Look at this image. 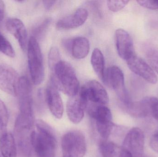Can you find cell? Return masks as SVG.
Wrapping results in <instances>:
<instances>
[{
  "label": "cell",
  "instance_id": "1",
  "mask_svg": "<svg viewBox=\"0 0 158 157\" xmlns=\"http://www.w3.org/2000/svg\"><path fill=\"white\" fill-rule=\"evenodd\" d=\"M36 131L31 134V143L37 157H55L57 147L55 134L52 127L42 120L35 121Z\"/></svg>",
  "mask_w": 158,
  "mask_h": 157
},
{
  "label": "cell",
  "instance_id": "2",
  "mask_svg": "<svg viewBox=\"0 0 158 157\" xmlns=\"http://www.w3.org/2000/svg\"><path fill=\"white\" fill-rule=\"evenodd\" d=\"M54 72L55 74L51 77V84L69 97L77 95L80 83L75 69L69 63L61 61L56 66Z\"/></svg>",
  "mask_w": 158,
  "mask_h": 157
},
{
  "label": "cell",
  "instance_id": "3",
  "mask_svg": "<svg viewBox=\"0 0 158 157\" xmlns=\"http://www.w3.org/2000/svg\"><path fill=\"white\" fill-rule=\"evenodd\" d=\"M27 49L28 64L31 80L34 85H39L44 80V65L38 40L32 36L30 38Z\"/></svg>",
  "mask_w": 158,
  "mask_h": 157
},
{
  "label": "cell",
  "instance_id": "4",
  "mask_svg": "<svg viewBox=\"0 0 158 157\" xmlns=\"http://www.w3.org/2000/svg\"><path fill=\"white\" fill-rule=\"evenodd\" d=\"M88 112L95 120L97 130L104 140H107L115 124L112 122L110 109L105 105L91 104L87 105Z\"/></svg>",
  "mask_w": 158,
  "mask_h": 157
},
{
  "label": "cell",
  "instance_id": "5",
  "mask_svg": "<svg viewBox=\"0 0 158 157\" xmlns=\"http://www.w3.org/2000/svg\"><path fill=\"white\" fill-rule=\"evenodd\" d=\"M61 145L63 157H84L86 153V140L80 131H70L65 134Z\"/></svg>",
  "mask_w": 158,
  "mask_h": 157
},
{
  "label": "cell",
  "instance_id": "6",
  "mask_svg": "<svg viewBox=\"0 0 158 157\" xmlns=\"http://www.w3.org/2000/svg\"><path fill=\"white\" fill-rule=\"evenodd\" d=\"M103 82L115 91L124 106L131 101L125 87L124 74L117 66H112L106 70Z\"/></svg>",
  "mask_w": 158,
  "mask_h": 157
},
{
  "label": "cell",
  "instance_id": "7",
  "mask_svg": "<svg viewBox=\"0 0 158 157\" xmlns=\"http://www.w3.org/2000/svg\"><path fill=\"white\" fill-rule=\"evenodd\" d=\"M79 96L88 105L89 103L105 105L109 102V96L102 85L96 80L88 81L82 86Z\"/></svg>",
  "mask_w": 158,
  "mask_h": 157
},
{
  "label": "cell",
  "instance_id": "8",
  "mask_svg": "<svg viewBox=\"0 0 158 157\" xmlns=\"http://www.w3.org/2000/svg\"><path fill=\"white\" fill-rule=\"evenodd\" d=\"M20 77L14 68L0 64V89L5 93L17 96Z\"/></svg>",
  "mask_w": 158,
  "mask_h": 157
},
{
  "label": "cell",
  "instance_id": "9",
  "mask_svg": "<svg viewBox=\"0 0 158 157\" xmlns=\"http://www.w3.org/2000/svg\"><path fill=\"white\" fill-rule=\"evenodd\" d=\"M144 143V135L143 131L135 127L131 129L126 134L122 147L133 157H142L143 154Z\"/></svg>",
  "mask_w": 158,
  "mask_h": 157
},
{
  "label": "cell",
  "instance_id": "10",
  "mask_svg": "<svg viewBox=\"0 0 158 157\" xmlns=\"http://www.w3.org/2000/svg\"><path fill=\"white\" fill-rule=\"evenodd\" d=\"M129 69L135 74L153 84L157 82V77L152 67L144 60L135 54L126 61Z\"/></svg>",
  "mask_w": 158,
  "mask_h": 157
},
{
  "label": "cell",
  "instance_id": "11",
  "mask_svg": "<svg viewBox=\"0 0 158 157\" xmlns=\"http://www.w3.org/2000/svg\"><path fill=\"white\" fill-rule=\"evenodd\" d=\"M115 44L119 56L125 61L135 55L133 41L130 34L122 29L115 32Z\"/></svg>",
  "mask_w": 158,
  "mask_h": 157
},
{
  "label": "cell",
  "instance_id": "12",
  "mask_svg": "<svg viewBox=\"0 0 158 157\" xmlns=\"http://www.w3.org/2000/svg\"><path fill=\"white\" fill-rule=\"evenodd\" d=\"M7 30L17 40L21 49L25 51L27 48V33L25 25L19 18H11L6 22Z\"/></svg>",
  "mask_w": 158,
  "mask_h": 157
},
{
  "label": "cell",
  "instance_id": "13",
  "mask_svg": "<svg viewBox=\"0 0 158 157\" xmlns=\"http://www.w3.org/2000/svg\"><path fill=\"white\" fill-rule=\"evenodd\" d=\"M45 99L51 113L56 119H61L64 113V104L58 90L50 83L45 90Z\"/></svg>",
  "mask_w": 158,
  "mask_h": 157
},
{
  "label": "cell",
  "instance_id": "14",
  "mask_svg": "<svg viewBox=\"0 0 158 157\" xmlns=\"http://www.w3.org/2000/svg\"><path fill=\"white\" fill-rule=\"evenodd\" d=\"M88 16L87 10L78 8L73 14L63 18L57 21L56 28L59 29H69L77 28L82 26Z\"/></svg>",
  "mask_w": 158,
  "mask_h": 157
},
{
  "label": "cell",
  "instance_id": "15",
  "mask_svg": "<svg viewBox=\"0 0 158 157\" xmlns=\"http://www.w3.org/2000/svg\"><path fill=\"white\" fill-rule=\"evenodd\" d=\"M87 105L79 96L69 98L67 102L66 111L68 117L75 124L80 123L83 119Z\"/></svg>",
  "mask_w": 158,
  "mask_h": 157
},
{
  "label": "cell",
  "instance_id": "16",
  "mask_svg": "<svg viewBox=\"0 0 158 157\" xmlns=\"http://www.w3.org/2000/svg\"><path fill=\"white\" fill-rule=\"evenodd\" d=\"M124 107L127 112L135 118H145L151 115L149 97L144 98L140 101H131Z\"/></svg>",
  "mask_w": 158,
  "mask_h": 157
},
{
  "label": "cell",
  "instance_id": "17",
  "mask_svg": "<svg viewBox=\"0 0 158 157\" xmlns=\"http://www.w3.org/2000/svg\"><path fill=\"white\" fill-rule=\"evenodd\" d=\"M17 147L14 135L7 131L0 134V153L2 157H16Z\"/></svg>",
  "mask_w": 158,
  "mask_h": 157
},
{
  "label": "cell",
  "instance_id": "18",
  "mask_svg": "<svg viewBox=\"0 0 158 157\" xmlns=\"http://www.w3.org/2000/svg\"><path fill=\"white\" fill-rule=\"evenodd\" d=\"M90 50V42L86 38L79 37L71 39L69 53L77 59H82L87 56Z\"/></svg>",
  "mask_w": 158,
  "mask_h": 157
},
{
  "label": "cell",
  "instance_id": "19",
  "mask_svg": "<svg viewBox=\"0 0 158 157\" xmlns=\"http://www.w3.org/2000/svg\"><path fill=\"white\" fill-rule=\"evenodd\" d=\"M100 150L103 157H133L123 147L107 140H103L101 142Z\"/></svg>",
  "mask_w": 158,
  "mask_h": 157
},
{
  "label": "cell",
  "instance_id": "20",
  "mask_svg": "<svg viewBox=\"0 0 158 157\" xmlns=\"http://www.w3.org/2000/svg\"><path fill=\"white\" fill-rule=\"evenodd\" d=\"M91 63L94 71L100 80L103 82L105 73V57L102 52L98 49H95L92 52Z\"/></svg>",
  "mask_w": 158,
  "mask_h": 157
},
{
  "label": "cell",
  "instance_id": "21",
  "mask_svg": "<svg viewBox=\"0 0 158 157\" xmlns=\"http://www.w3.org/2000/svg\"><path fill=\"white\" fill-rule=\"evenodd\" d=\"M0 52L10 58H14L15 53L14 48L7 39L0 33Z\"/></svg>",
  "mask_w": 158,
  "mask_h": 157
},
{
  "label": "cell",
  "instance_id": "22",
  "mask_svg": "<svg viewBox=\"0 0 158 157\" xmlns=\"http://www.w3.org/2000/svg\"><path fill=\"white\" fill-rule=\"evenodd\" d=\"M8 118L7 108L4 103L0 99V134L6 131Z\"/></svg>",
  "mask_w": 158,
  "mask_h": 157
},
{
  "label": "cell",
  "instance_id": "23",
  "mask_svg": "<svg viewBox=\"0 0 158 157\" xmlns=\"http://www.w3.org/2000/svg\"><path fill=\"white\" fill-rule=\"evenodd\" d=\"M48 64L52 71H54L56 65L61 61V57L59 50L56 47L51 48L48 54Z\"/></svg>",
  "mask_w": 158,
  "mask_h": 157
},
{
  "label": "cell",
  "instance_id": "24",
  "mask_svg": "<svg viewBox=\"0 0 158 157\" xmlns=\"http://www.w3.org/2000/svg\"><path fill=\"white\" fill-rule=\"evenodd\" d=\"M146 57L149 65L158 74V49L151 48L148 50Z\"/></svg>",
  "mask_w": 158,
  "mask_h": 157
},
{
  "label": "cell",
  "instance_id": "25",
  "mask_svg": "<svg viewBox=\"0 0 158 157\" xmlns=\"http://www.w3.org/2000/svg\"><path fill=\"white\" fill-rule=\"evenodd\" d=\"M129 1H108L107 5L109 9L111 12H118L123 9L129 3Z\"/></svg>",
  "mask_w": 158,
  "mask_h": 157
},
{
  "label": "cell",
  "instance_id": "26",
  "mask_svg": "<svg viewBox=\"0 0 158 157\" xmlns=\"http://www.w3.org/2000/svg\"><path fill=\"white\" fill-rule=\"evenodd\" d=\"M50 23H51V19L49 18L44 20L40 25L35 28L33 31L34 36L32 37H34L35 38L36 37L39 38L41 37L43 34L45 32V29L49 26Z\"/></svg>",
  "mask_w": 158,
  "mask_h": 157
},
{
  "label": "cell",
  "instance_id": "27",
  "mask_svg": "<svg viewBox=\"0 0 158 157\" xmlns=\"http://www.w3.org/2000/svg\"><path fill=\"white\" fill-rule=\"evenodd\" d=\"M139 5L151 10L158 9V0H143L137 1Z\"/></svg>",
  "mask_w": 158,
  "mask_h": 157
},
{
  "label": "cell",
  "instance_id": "28",
  "mask_svg": "<svg viewBox=\"0 0 158 157\" xmlns=\"http://www.w3.org/2000/svg\"><path fill=\"white\" fill-rule=\"evenodd\" d=\"M151 115L158 121V99L155 97H149Z\"/></svg>",
  "mask_w": 158,
  "mask_h": 157
},
{
  "label": "cell",
  "instance_id": "29",
  "mask_svg": "<svg viewBox=\"0 0 158 157\" xmlns=\"http://www.w3.org/2000/svg\"><path fill=\"white\" fill-rule=\"evenodd\" d=\"M149 144L151 148L154 151L158 153V133L154 135L151 137Z\"/></svg>",
  "mask_w": 158,
  "mask_h": 157
},
{
  "label": "cell",
  "instance_id": "30",
  "mask_svg": "<svg viewBox=\"0 0 158 157\" xmlns=\"http://www.w3.org/2000/svg\"><path fill=\"white\" fill-rule=\"evenodd\" d=\"M57 1H44L43 2L44 6V8L46 10H50L52 8L53 6L55 5Z\"/></svg>",
  "mask_w": 158,
  "mask_h": 157
},
{
  "label": "cell",
  "instance_id": "31",
  "mask_svg": "<svg viewBox=\"0 0 158 157\" xmlns=\"http://www.w3.org/2000/svg\"><path fill=\"white\" fill-rule=\"evenodd\" d=\"M5 13V6L3 1H0V23L4 17Z\"/></svg>",
  "mask_w": 158,
  "mask_h": 157
},
{
  "label": "cell",
  "instance_id": "32",
  "mask_svg": "<svg viewBox=\"0 0 158 157\" xmlns=\"http://www.w3.org/2000/svg\"><path fill=\"white\" fill-rule=\"evenodd\" d=\"M0 157H2V156H1V155H0Z\"/></svg>",
  "mask_w": 158,
  "mask_h": 157
}]
</instances>
